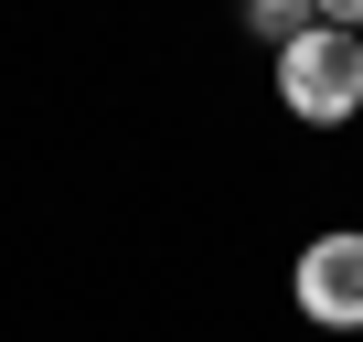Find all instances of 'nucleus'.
Segmentation results:
<instances>
[{"instance_id":"nucleus-1","label":"nucleus","mask_w":363,"mask_h":342,"mask_svg":"<svg viewBox=\"0 0 363 342\" xmlns=\"http://www.w3.org/2000/svg\"><path fill=\"white\" fill-rule=\"evenodd\" d=\"M278 96L299 107V118H352L363 107V33H342V22H310L299 43H278Z\"/></svg>"},{"instance_id":"nucleus-2","label":"nucleus","mask_w":363,"mask_h":342,"mask_svg":"<svg viewBox=\"0 0 363 342\" xmlns=\"http://www.w3.org/2000/svg\"><path fill=\"white\" fill-rule=\"evenodd\" d=\"M299 310L320 331H363V236H320L299 257Z\"/></svg>"},{"instance_id":"nucleus-3","label":"nucleus","mask_w":363,"mask_h":342,"mask_svg":"<svg viewBox=\"0 0 363 342\" xmlns=\"http://www.w3.org/2000/svg\"><path fill=\"white\" fill-rule=\"evenodd\" d=\"M310 22H320L310 0H246V33H257V43H299Z\"/></svg>"},{"instance_id":"nucleus-4","label":"nucleus","mask_w":363,"mask_h":342,"mask_svg":"<svg viewBox=\"0 0 363 342\" xmlns=\"http://www.w3.org/2000/svg\"><path fill=\"white\" fill-rule=\"evenodd\" d=\"M320 22H342V33H363V0H310Z\"/></svg>"}]
</instances>
